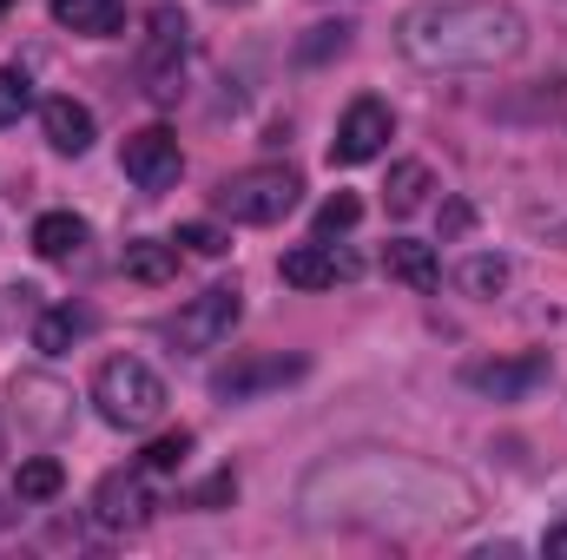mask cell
I'll use <instances>...</instances> for the list:
<instances>
[{"mask_svg": "<svg viewBox=\"0 0 567 560\" xmlns=\"http://www.w3.org/2000/svg\"><path fill=\"white\" fill-rule=\"evenodd\" d=\"M548 350H528V356H495V363H468L462 370V383L468 390H482V396H495V403H522V396H535L542 383H548Z\"/></svg>", "mask_w": 567, "mask_h": 560, "instance_id": "cell-7", "label": "cell"}, {"mask_svg": "<svg viewBox=\"0 0 567 560\" xmlns=\"http://www.w3.org/2000/svg\"><path fill=\"white\" fill-rule=\"evenodd\" d=\"M357 218H363V205H357L350 191H330V198L317 205V238H343Z\"/></svg>", "mask_w": 567, "mask_h": 560, "instance_id": "cell-22", "label": "cell"}, {"mask_svg": "<svg viewBox=\"0 0 567 560\" xmlns=\"http://www.w3.org/2000/svg\"><path fill=\"white\" fill-rule=\"evenodd\" d=\"M383 271L396 283H410V290H435V278H442V265H435V251L423 238H390L383 245Z\"/></svg>", "mask_w": 567, "mask_h": 560, "instance_id": "cell-14", "label": "cell"}, {"mask_svg": "<svg viewBox=\"0 0 567 560\" xmlns=\"http://www.w3.org/2000/svg\"><path fill=\"white\" fill-rule=\"evenodd\" d=\"M80 245H86V218H80V211H40V218H33V251H40V258L60 265V258H73Z\"/></svg>", "mask_w": 567, "mask_h": 560, "instance_id": "cell-15", "label": "cell"}, {"mask_svg": "<svg viewBox=\"0 0 567 560\" xmlns=\"http://www.w3.org/2000/svg\"><path fill=\"white\" fill-rule=\"evenodd\" d=\"M126 278L133 283H172L178 278V245H158V238L126 245Z\"/></svg>", "mask_w": 567, "mask_h": 560, "instance_id": "cell-18", "label": "cell"}, {"mask_svg": "<svg viewBox=\"0 0 567 560\" xmlns=\"http://www.w3.org/2000/svg\"><path fill=\"white\" fill-rule=\"evenodd\" d=\"M120 165H126V178H133L140 191H165V185H178V172H185L178 133H165V126H140V133H126Z\"/></svg>", "mask_w": 567, "mask_h": 560, "instance_id": "cell-6", "label": "cell"}, {"mask_svg": "<svg viewBox=\"0 0 567 560\" xmlns=\"http://www.w3.org/2000/svg\"><path fill=\"white\" fill-rule=\"evenodd\" d=\"M86 330H93V310H80V303H53V310L33 317V350H40V356H66Z\"/></svg>", "mask_w": 567, "mask_h": 560, "instance_id": "cell-13", "label": "cell"}, {"mask_svg": "<svg viewBox=\"0 0 567 560\" xmlns=\"http://www.w3.org/2000/svg\"><path fill=\"white\" fill-rule=\"evenodd\" d=\"M185 455H192V435H185V428H172V435H158V442L140 455V468H145V475H172V468H185Z\"/></svg>", "mask_w": 567, "mask_h": 560, "instance_id": "cell-21", "label": "cell"}, {"mask_svg": "<svg viewBox=\"0 0 567 560\" xmlns=\"http://www.w3.org/2000/svg\"><path fill=\"white\" fill-rule=\"evenodd\" d=\"M330 46H337V53H343V46H350V27H317V40H310V46H303V60H323V53H330Z\"/></svg>", "mask_w": 567, "mask_h": 560, "instance_id": "cell-26", "label": "cell"}, {"mask_svg": "<svg viewBox=\"0 0 567 560\" xmlns=\"http://www.w3.org/2000/svg\"><path fill=\"white\" fill-rule=\"evenodd\" d=\"M66 488V468L53 462V455H33V462H20V475H13V495L20 501H53Z\"/></svg>", "mask_w": 567, "mask_h": 560, "instance_id": "cell-20", "label": "cell"}, {"mask_svg": "<svg viewBox=\"0 0 567 560\" xmlns=\"http://www.w3.org/2000/svg\"><path fill=\"white\" fill-rule=\"evenodd\" d=\"M93 521L100 528H145L152 521V495H145V475L140 468H120L93 488Z\"/></svg>", "mask_w": 567, "mask_h": 560, "instance_id": "cell-11", "label": "cell"}, {"mask_svg": "<svg viewBox=\"0 0 567 560\" xmlns=\"http://www.w3.org/2000/svg\"><path fill=\"white\" fill-rule=\"evenodd\" d=\"M27 106H33V80L20 66H0V126H20Z\"/></svg>", "mask_w": 567, "mask_h": 560, "instance_id": "cell-23", "label": "cell"}, {"mask_svg": "<svg viewBox=\"0 0 567 560\" xmlns=\"http://www.w3.org/2000/svg\"><path fill=\"white\" fill-rule=\"evenodd\" d=\"M297 198H303V178L290 165H251V172H231L218 185V211L231 225H278L297 211Z\"/></svg>", "mask_w": 567, "mask_h": 560, "instance_id": "cell-3", "label": "cell"}, {"mask_svg": "<svg viewBox=\"0 0 567 560\" xmlns=\"http://www.w3.org/2000/svg\"><path fill=\"white\" fill-rule=\"evenodd\" d=\"M40 133H47V145H53L60 158H80V152L93 145V113H86L80 100H47V106H40Z\"/></svg>", "mask_w": 567, "mask_h": 560, "instance_id": "cell-12", "label": "cell"}, {"mask_svg": "<svg viewBox=\"0 0 567 560\" xmlns=\"http://www.w3.org/2000/svg\"><path fill=\"white\" fill-rule=\"evenodd\" d=\"M172 245H185L192 258H225V251H231V238H225L218 225H198V218H192V225H178V238H172Z\"/></svg>", "mask_w": 567, "mask_h": 560, "instance_id": "cell-24", "label": "cell"}, {"mask_svg": "<svg viewBox=\"0 0 567 560\" xmlns=\"http://www.w3.org/2000/svg\"><path fill=\"white\" fill-rule=\"evenodd\" d=\"M225 7H245V0H225Z\"/></svg>", "mask_w": 567, "mask_h": 560, "instance_id": "cell-28", "label": "cell"}, {"mask_svg": "<svg viewBox=\"0 0 567 560\" xmlns=\"http://www.w3.org/2000/svg\"><path fill=\"white\" fill-rule=\"evenodd\" d=\"M429 185H435V178H429V165H423V158H403V165L390 172V185H383V205H390L396 218H410V211H423Z\"/></svg>", "mask_w": 567, "mask_h": 560, "instance_id": "cell-17", "label": "cell"}, {"mask_svg": "<svg viewBox=\"0 0 567 560\" xmlns=\"http://www.w3.org/2000/svg\"><path fill=\"white\" fill-rule=\"evenodd\" d=\"M93 403H100V416L113 428H152L165 416V383L140 356H106L100 376H93Z\"/></svg>", "mask_w": 567, "mask_h": 560, "instance_id": "cell-2", "label": "cell"}, {"mask_svg": "<svg viewBox=\"0 0 567 560\" xmlns=\"http://www.w3.org/2000/svg\"><path fill=\"white\" fill-rule=\"evenodd\" d=\"M403 53L429 73H455V66H502L522 53L528 20L508 0H429L410 7L396 27Z\"/></svg>", "mask_w": 567, "mask_h": 560, "instance_id": "cell-1", "label": "cell"}, {"mask_svg": "<svg viewBox=\"0 0 567 560\" xmlns=\"http://www.w3.org/2000/svg\"><path fill=\"white\" fill-rule=\"evenodd\" d=\"M0 455H7V442H0Z\"/></svg>", "mask_w": 567, "mask_h": 560, "instance_id": "cell-30", "label": "cell"}, {"mask_svg": "<svg viewBox=\"0 0 567 560\" xmlns=\"http://www.w3.org/2000/svg\"><path fill=\"white\" fill-rule=\"evenodd\" d=\"M185 46H192V27L185 13L165 0L145 13V46H140V80L152 100H178V80H185Z\"/></svg>", "mask_w": 567, "mask_h": 560, "instance_id": "cell-4", "label": "cell"}, {"mask_svg": "<svg viewBox=\"0 0 567 560\" xmlns=\"http://www.w3.org/2000/svg\"><path fill=\"white\" fill-rule=\"evenodd\" d=\"M0 13H7V0H0Z\"/></svg>", "mask_w": 567, "mask_h": 560, "instance_id": "cell-29", "label": "cell"}, {"mask_svg": "<svg viewBox=\"0 0 567 560\" xmlns=\"http://www.w3.org/2000/svg\"><path fill=\"white\" fill-rule=\"evenodd\" d=\"M508 258H495V251H475V258H462V271H455V283L468 290V297H502L508 290Z\"/></svg>", "mask_w": 567, "mask_h": 560, "instance_id": "cell-19", "label": "cell"}, {"mask_svg": "<svg viewBox=\"0 0 567 560\" xmlns=\"http://www.w3.org/2000/svg\"><path fill=\"white\" fill-rule=\"evenodd\" d=\"M542 548H548V560H567V528H555V535H548Z\"/></svg>", "mask_w": 567, "mask_h": 560, "instance_id": "cell-27", "label": "cell"}, {"mask_svg": "<svg viewBox=\"0 0 567 560\" xmlns=\"http://www.w3.org/2000/svg\"><path fill=\"white\" fill-rule=\"evenodd\" d=\"M231 501H238V475H231V468H225V475H212V481L192 495V508H231Z\"/></svg>", "mask_w": 567, "mask_h": 560, "instance_id": "cell-25", "label": "cell"}, {"mask_svg": "<svg viewBox=\"0 0 567 560\" xmlns=\"http://www.w3.org/2000/svg\"><path fill=\"white\" fill-rule=\"evenodd\" d=\"M53 20L66 33H86V40H106L120 27V0H53Z\"/></svg>", "mask_w": 567, "mask_h": 560, "instance_id": "cell-16", "label": "cell"}, {"mask_svg": "<svg viewBox=\"0 0 567 560\" xmlns=\"http://www.w3.org/2000/svg\"><path fill=\"white\" fill-rule=\"evenodd\" d=\"M396 133V120H390V106L383 100H350V113H343V126H337V139H330V165H363V158H377L383 145Z\"/></svg>", "mask_w": 567, "mask_h": 560, "instance_id": "cell-9", "label": "cell"}, {"mask_svg": "<svg viewBox=\"0 0 567 560\" xmlns=\"http://www.w3.org/2000/svg\"><path fill=\"white\" fill-rule=\"evenodd\" d=\"M303 370H310L303 356H238L231 370L212 376V396H218V403H251V396H265V390L297 383Z\"/></svg>", "mask_w": 567, "mask_h": 560, "instance_id": "cell-8", "label": "cell"}, {"mask_svg": "<svg viewBox=\"0 0 567 560\" xmlns=\"http://www.w3.org/2000/svg\"><path fill=\"white\" fill-rule=\"evenodd\" d=\"M278 278L290 283V290H330V283L357 278V258L337 251V245H323V238H310V245H297V251L278 258Z\"/></svg>", "mask_w": 567, "mask_h": 560, "instance_id": "cell-10", "label": "cell"}, {"mask_svg": "<svg viewBox=\"0 0 567 560\" xmlns=\"http://www.w3.org/2000/svg\"><path fill=\"white\" fill-rule=\"evenodd\" d=\"M238 317H245L238 283H212V290H198V297L178 310L172 343H178V350H212V343H225V336L238 330Z\"/></svg>", "mask_w": 567, "mask_h": 560, "instance_id": "cell-5", "label": "cell"}]
</instances>
